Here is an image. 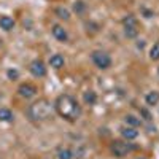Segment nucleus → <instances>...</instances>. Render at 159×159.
I'll list each match as a JSON object with an SVG mask.
<instances>
[{
  "mask_svg": "<svg viewBox=\"0 0 159 159\" xmlns=\"http://www.w3.org/2000/svg\"><path fill=\"white\" fill-rule=\"evenodd\" d=\"M54 110L61 118H64L65 121H70V123L76 121L81 116V105L70 94H61L54 102Z\"/></svg>",
  "mask_w": 159,
  "mask_h": 159,
  "instance_id": "obj_1",
  "label": "nucleus"
},
{
  "mask_svg": "<svg viewBox=\"0 0 159 159\" xmlns=\"http://www.w3.org/2000/svg\"><path fill=\"white\" fill-rule=\"evenodd\" d=\"M52 111H54V103H51L48 99H38L37 102L30 103L27 107L25 115L30 121L40 123V121H48L52 116Z\"/></svg>",
  "mask_w": 159,
  "mask_h": 159,
  "instance_id": "obj_2",
  "label": "nucleus"
},
{
  "mask_svg": "<svg viewBox=\"0 0 159 159\" xmlns=\"http://www.w3.org/2000/svg\"><path fill=\"white\" fill-rule=\"evenodd\" d=\"M91 59H92L96 67L100 69V70H107V69L111 67V57H110L108 52H105V51H100V49L92 51Z\"/></svg>",
  "mask_w": 159,
  "mask_h": 159,
  "instance_id": "obj_3",
  "label": "nucleus"
},
{
  "mask_svg": "<svg viewBox=\"0 0 159 159\" xmlns=\"http://www.w3.org/2000/svg\"><path fill=\"white\" fill-rule=\"evenodd\" d=\"M132 150H135L134 145L126 143V142H123V140H113V142L110 143V151H111V154L116 156V157H124V156H127Z\"/></svg>",
  "mask_w": 159,
  "mask_h": 159,
  "instance_id": "obj_4",
  "label": "nucleus"
},
{
  "mask_svg": "<svg viewBox=\"0 0 159 159\" xmlns=\"http://www.w3.org/2000/svg\"><path fill=\"white\" fill-rule=\"evenodd\" d=\"M123 25H124V35L127 38H135L140 32L139 29V21L134 15H129L123 19Z\"/></svg>",
  "mask_w": 159,
  "mask_h": 159,
  "instance_id": "obj_5",
  "label": "nucleus"
},
{
  "mask_svg": "<svg viewBox=\"0 0 159 159\" xmlns=\"http://www.w3.org/2000/svg\"><path fill=\"white\" fill-rule=\"evenodd\" d=\"M29 72L35 76V78H43L46 75V65L42 59H35L29 64Z\"/></svg>",
  "mask_w": 159,
  "mask_h": 159,
  "instance_id": "obj_6",
  "label": "nucleus"
},
{
  "mask_svg": "<svg viewBox=\"0 0 159 159\" xmlns=\"http://www.w3.org/2000/svg\"><path fill=\"white\" fill-rule=\"evenodd\" d=\"M18 92H19V96L24 97V99H32L34 96H37V86L32 84V83H22L19 88H18Z\"/></svg>",
  "mask_w": 159,
  "mask_h": 159,
  "instance_id": "obj_7",
  "label": "nucleus"
},
{
  "mask_svg": "<svg viewBox=\"0 0 159 159\" xmlns=\"http://www.w3.org/2000/svg\"><path fill=\"white\" fill-rule=\"evenodd\" d=\"M51 32H52V37H54L57 42H67L69 40V34H67V30H65L62 25H59V24H56V25H52V29H51Z\"/></svg>",
  "mask_w": 159,
  "mask_h": 159,
  "instance_id": "obj_8",
  "label": "nucleus"
},
{
  "mask_svg": "<svg viewBox=\"0 0 159 159\" xmlns=\"http://www.w3.org/2000/svg\"><path fill=\"white\" fill-rule=\"evenodd\" d=\"M119 132H121L123 139L127 140V142L135 140V139L139 137V130H137L135 127H130V126H124V127H121V129H119Z\"/></svg>",
  "mask_w": 159,
  "mask_h": 159,
  "instance_id": "obj_9",
  "label": "nucleus"
},
{
  "mask_svg": "<svg viewBox=\"0 0 159 159\" xmlns=\"http://www.w3.org/2000/svg\"><path fill=\"white\" fill-rule=\"evenodd\" d=\"M64 64H65V59H64L62 54H59V52H56V54H52V56L49 57V65H51L52 69H56V70L62 69Z\"/></svg>",
  "mask_w": 159,
  "mask_h": 159,
  "instance_id": "obj_10",
  "label": "nucleus"
},
{
  "mask_svg": "<svg viewBox=\"0 0 159 159\" xmlns=\"http://www.w3.org/2000/svg\"><path fill=\"white\" fill-rule=\"evenodd\" d=\"M0 29H3L7 32L15 29V19H13L11 16H2L0 18Z\"/></svg>",
  "mask_w": 159,
  "mask_h": 159,
  "instance_id": "obj_11",
  "label": "nucleus"
},
{
  "mask_svg": "<svg viewBox=\"0 0 159 159\" xmlns=\"http://www.w3.org/2000/svg\"><path fill=\"white\" fill-rule=\"evenodd\" d=\"M124 123H126V126H130V127H140L142 126V118H137V116H134V115H126L124 116Z\"/></svg>",
  "mask_w": 159,
  "mask_h": 159,
  "instance_id": "obj_12",
  "label": "nucleus"
},
{
  "mask_svg": "<svg viewBox=\"0 0 159 159\" xmlns=\"http://www.w3.org/2000/svg\"><path fill=\"white\" fill-rule=\"evenodd\" d=\"M145 102H147V105H150V107H153V105H157V102H159V92H157V91L148 92V94L145 96Z\"/></svg>",
  "mask_w": 159,
  "mask_h": 159,
  "instance_id": "obj_13",
  "label": "nucleus"
},
{
  "mask_svg": "<svg viewBox=\"0 0 159 159\" xmlns=\"http://www.w3.org/2000/svg\"><path fill=\"white\" fill-rule=\"evenodd\" d=\"M13 118L15 116L10 108H0V123H11Z\"/></svg>",
  "mask_w": 159,
  "mask_h": 159,
  "instance_id": "obj_14",
  "label": "nucleus"
},
{
  "mask_svg": "<svg viewBox=\"0 0 159 159\" xmlns=\"http://www.w3.org/2000/svg\"><path fill=\"white\" fill-rule=\"evenodd\" d=\"M83 100H84L86 105H94L97 102V94L94 91H86L83 94Z\"/></svg>",
  "mask_w": 159,
  "mask_h": 159,
  "instance_id": "obj_15",
  "label": "nucleus"
},
{
  "mask_svg": "<svg viewBox=\"0 0 159 159\" xmlns=\"http://www.w3.org/2000/svg\"><path fill=\"white\" fill-rule=\"evenodd\" d=\"M54 13L57 15V18H61V19H64V21H69V19H70V11H69L67 8H64V7L56 8Z\"/></svg>",
  "mask_w": 159,
  "mask_h": 159,
  "instance_id": "obj_16",
  "label": "nucleus"
},
{
  "mask_svg": "<svg viewBox=\"0 0 159 159\" xmlns=\"http://www.w3.org/2000/svg\"><path fill=\"white\" fill-rule=\"evenodd\" d=\"M57 156H59V159H73L75 157L73 156V151L70 148H61L59 153H57Z\"/></svg>",
  "mask_w": 159,
  "mask_h": 159,
  "instance_id": "obj_17",
  "label": "nucleus"
},
{
  "mask_svg": "<svg viewBox=\"0 0 159 159\" xmlns=\"http://www.w3.org/2000/svg\"><path fill=\"white\" fill-rule=\"evenodd\" d=\"M150 59L151 61H159V42H156L151 49H150Z\"/></svg>",
  "mask_w": 159,
  "mask_h": 159,
  "instance_id": "obj_18",
  "label": "nucleus"
},
{
  "mask_svg": "<svg viewBox=\"0 0 159 159\" xmlns=\"http://www.w3.org/2000/svg\"><path fill=\"white\" fill-rule=\"evenodd\" d=\"M84 10H86V5H84L83 0H76V2L73 3V11L76 13V15H81V13H84Z\"/></svg>",
  "mask_w": 159,
  "mask_h": 159,
  "instance_id": "obj_19",
  "label": "nucleus"
},
{
  "mask_svg": "<svg viewBox=\"0 0 159 159\" xmlns=\"http://www.w3.org/2000/svg\"><path fill=\"white\" fill-rule=\"evenodd\" d=\"M7 75H8V78H10V80H18L19 72H18L16 69H10V70L7 72Z\"/></svg>",
  "mask_w": 159,
  "mask_h": 159,
  "instance_id": "obj_20",
  "label": "nucleus"
},
{
  "mask_svg": "<svg viewBox=\"0 0 159 159\" xmlns=\"http://www.w3.org/2000/svg\"><path fill=\"white\" fill-rule=\"evenodd\" d=\"M140 115L143 116V119H145V121H151V115H150L147 110H145V108H142V110H140Z\"/></svg>",
  "mask_w": 159,
  "mask_h": 159,
  "instance_id": "obj_21",
  "label": "nucleus"
},
{
  "mask_svg": "<svg viewBox=\"0 0 159 159\" xmlns=\"http://www.w3.org/2000/svg\"><path fill=\"white\" fill-rule=\"evenodd\" d=\"M137 159H147V157H143V156H140V157H137Z\"/></svg>",
  "mask_w": 159,
  "mask_h": 159,
  "instance_id": "obj_22",
  "label": "nucleus"
},
{
  "mask_svg": "<svg viewBox=\"0 0 159 159\" xmlns=\"http://www.w3.org/2000/svg\"><path fill=\"white\" fill-rule=\"evenodd\" d=\"M157 75H159V67H157Z\"/></svg>",
  "mask_w": 159,
  "mask_h": 159,
  "instance_id": "obj_23",
  "label": "nucleus"
}]
</instances>
